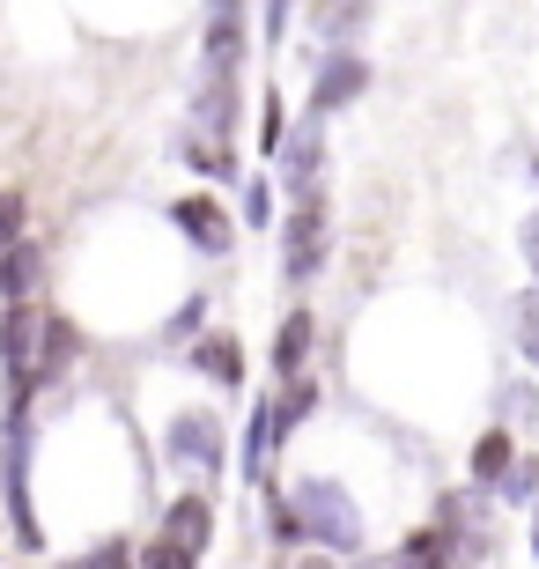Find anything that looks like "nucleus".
<instances>
[{"instance_id":"obj_12","label":"nucleus","mask_w":539,"mask_h":569,"mask_svg":"<svg viewBox=\"0 0 539 569\" xmlns=\"http://www.w3.org/2000/svg\"><path fill=\"white\" fill-rule=\"evenodd\" d=\"M392 569H451V540H443V532H415Z\"/></svg>"},{"instance_id":"obj_25","label":"nucleus","mask_w":539,"mask_h":569,"mask_svg":"<svg viewBox=\"0 0 539 569\" xmlns=\"http://www.w3.org/2000/svg\"><path fill=\"white\" fill-rule=\"evenodd\" d=\"M303 569H326V562H303Z\"/></svg>"},{"instance_id":"obj_24","label":"nucleus","mask_w":539,"mask_h":569,"mask_svg":"<svg viewBox=\"0 0 539 569\" xmlns=\"http://www.w3.org/2000/svg\"><path fill=\"white\" fill-rule=\"evenodd\" d=\"M532 555H539V526H532Z\"/></svg>"},{"instance_id":"obj_14","label":"nucleus","mask_w":539,"mask_h":569,"mask_svg":"<svg viewBox=\"0 0 539 569\" xmlns=\"http://www.w3.org/2000/svg\"><path fill=\"white\" fill-rule=\"evenodd\" d=\"M502 473H510V437L496 429V437H480V443H473V481H480V488H496Z\"/></svg>"},{"instance_id":"obj_11","label":"nucleus","mask_w":539,"mask_h":569,"mask_svg":"<svg viewBox=\"0 0 539 569\" xmlns=\"http://www.w3.org/2000/svg\"><path fill=\"white\" fill-rule=\"evenodd\" d=\"M303 356H311V311H289V326L273 340V370L281 378H303Z\"/></svg>"},{"instance_id":"obj_21","label":"nucleus","mask_w":539,"mask_h":569,"mask_svg":"<svg viewBox=\"0 0 539 569\" xmlns=\"http://www.w3.org/2000/svg\"><path fill=\"white\" fill-rule=\"evenodd\" d=\"M67 569H133V555L126 548H97V555H82V562H67Z\"/></svg>"},{"instance_id":"obj_19","label":"nucleus","mask_w":539,"mask_h":569,"mask_svg":"<svg viewBox=\"0 0 539 569\" xmlns=\"http://www.w3.org/2000/svg\"><path fill=\"white\" fill-rule=\"evenodd\" d=\"M22 237V192H0V244Z\"/></svg>"},{"instance_id":"obj_20","label":"nucleus","mask_w":539,"mask_h":569,"mask_svg":"<svg viewBox=\"0 0 539 569\" xmlns=\"http://www.w3.org/2000/svg\"><path fill=\"white\" fill-rule=\"evenodd\" d=\"M244 214H251V222H273V186H267V178H251V192H244Z\"/></svg>"},{"instance_id":"obj_3","label":"nucleus","mask_w":539,"mask_h":569,"mask_svg":"<svg viewBox=\"0 0 539 569\" xmlns=\"http://www.w3.org/2000/svg\"><path fill=\"white\" fill-rule=\"evenodd\" d=\"M222 422H214V415H178V422H170V459L186 466V473H200V481H208V473H222Z\"/></svg>"},{"instance_id":"obj_5","label":"nucleus","mask_w":539,"mask_h":569,"mask_svg":"<svg viewBox=\"0 0 539 569\" xmlns=\"http://www.w3.org/2000/svg\"><path fill=\"white\" fill-rule=\"evenodd\" d=\"M289 281H311L318 267H326V208L318 200H296V214H289Z\"/></svg>"},{"instance_id":"obj_23","label":"nucleus","mask_w":539,"mask_h":569,"mask_svg":"<svg viewBox=\"0 0 539 569\" xmlns=\"http://www.w3.org/2000/svg\"><path fill=\"white\" fill-rule=\"evenodd\" d=\"M214 16H237V0H214Z\"/></svg>"},{"instance_id":"obj_1","label":"nucleus","mask_w":539,"mask_h":569,"mask_svg":"<svg viewBox=\"0 0 539 569\" xmlns=\"http://www.w3.org/2000/svg\"><path fill=\"white\" fill-rule=\"evenodd\" d=\"M296 532H311L318 548L355 555L362 548V518H355L348 488L340 481H296Z\"/></svg>"},{"instance_id":"obj_9","label":"nucleus","mask_w":539,"mask_h":569,"mask_svg":"<svg viewBox=\"0 0 539 569\" xmlns=\"http://www.w3.org/2000/svg\"><path fill=\"white\" fill-rule=\"evenodd\" d=\"M318 178H326V148H318V127L289 141V192L296 200H318Z\"/></svg>"},{"instance_id":"obj_15","label":"nucleus","mask_w":539,"mask_h":569,"mask_svg":"<svg viewBox=\"0 0 539 569\" xmlns=\"http://www.w3.org/2000/svg\"><path fill=\"white\" fill-rule=\"evenodd\" d=\"M273 443H281V437H273V415L259 407V415H251V429H244V473H251V481H259V466L273 459Z\"/></svg>"},{"instance_id":"obj_4","label":"nucleus","mask_w":539,"mask_h":569,"mask_svg":"<svg viewBox=\"0 0 539 569\" xmlns=\"http://www.w3.org/2000/svg\"><path fill=\"white\" fill-rule=\"evenodd\" d=\"M370 89V67H362V52H332L326 67H318V82H311V119H326V111L355 104Z\"/></svg>"},{"instance_id":"obj_6","label":"nucleus","mask_w":539,"mask_h":569,"mask_svg":"<svg viewBox=\"0 0 539 569\" xmlns=\"http://www.w3.org/2000/svg\"><path fill=\"white\" fill-rule=\"evenodd\" d=\"M163 540L170 548H186L192 562L208 555V540H214V510H208V496H178V503L163 510Z\"/></svg>"},{"instance_id":"obj_10","label":"nucleus","mask_w":539,"mask_h":569,"mask_svg":"<svg viewBox=\"0 0 539 569\" xmlns=\"http://www.w3.org/2000/svg\"><path fill=\"white\" fill-rule=\"evenodd\" d=\"M192 370H208L214 385H237V378H244V348H237L229 333H208L200 348H192Z\"/></svg>"},{"instance_id":"obj_2","label":"nucleus","mask_w":539,"mask_h":569,"mask_svg":"<svg viewBox=\"0 0 539 569\" xmlns=\"http://www.w3.org/2000/svg\"><path fill=\"white\" fill-rule=\"evenodd\" d=\"M0 481H8V518H16L22 548H44L38 510H30V407H8V459H0Z\"/></svg>"},{"instance_id":"obj_18","label":"nucleus","mask_w":539,"mask_h":569,"mask_svg":"<svg viewBox=\"0 0 539 569\" xmlns=\"http://www.w3.org/2000/svg\"><path fill=\"white\" fill-rule=\"evenodd\" d=\"M141 569H192V555H186V548H170L163 532H156V540L141 548Z\"/></svg>"},{"instance_id":"obj_8","label":"nucleus","mask_w":539,"mask_h":569,"mask_svg":"<svg viewBox=\"0 0 539 569\" xmlns=\"http://www.w3.org/2000/svg\"><path fill=\"white\" fill-rule=\"evenodd\" d=\"M38 244H30V237H16V244H0V296H8V303H22V296L38 289Z\"/></svg>"},{"instance_id":"obj_13","label":"nucleus","mask_w":539,"mask_h":569,"mask_svg":"<svg viewBox=\"0 0 539 569\" xmlns=\"http://www.w3.org/2000/svg\"><path fill=\"white\" fill-rule=\"evenodd\" d=\"M311 407H318V385H311V378H296L289 392H281V407H267V415H273V437H289V429L303 422Z\"/></svg>"},{"instance_id":"obj_17","label":"nucleus","mask_w":539,"mask_h":569,"mask_svg":"<svg viewBox=\"0 0 539 569\" xmlns=\"http://www.w3.org/2000/svg\"><path fill=\"white\" fill-rule=\"evenodd\" d=\"M362 16H370V0H340L318 30H326V38H355V30H362Z\"/></svg>"},{"instance_id":"obj_22","label":"nucleus","mask_w":539,"mask_h":569,"mask_svg":"<svg viewBox=\"0 0 539 569\" xmlns=\"http://www.w3.org/2000/svg\"><path fill=\"white\" fill-rule=\"evenodd\" d=\"M518 244H525V259H532V274H539V214H525V230H518Z\"/></svg>"},{"instance_id":"obj_16","label":"nucleus","mask_w":539,"mask_h":569,"mask_svg":"<svg viewBox=\"0 0 539 569\" xmlns=\"http://www.w3.org/2000/svg\"><path fill=\"white\" fill-rule=\"evenodd\" d=\"M518 348H525V362L539 370V289L518 296Z\"/></svg>"},{"instance_id":"obj_7","label":"nucleus","mask_w":539,"mask_h":569,"mask_svg":"<svg viewBox=\"0 0 539 569\" xmlns=\"http://www.w3.org/2000/svg\"><path fill=\"white\" fill-rule=\"evenodd\" d=\"M170 222H178V230H186L200 252H214V259L229 252V214L214 208L208 192H200V200H178V208H170Z\"/></svg>"}]
</instances>
